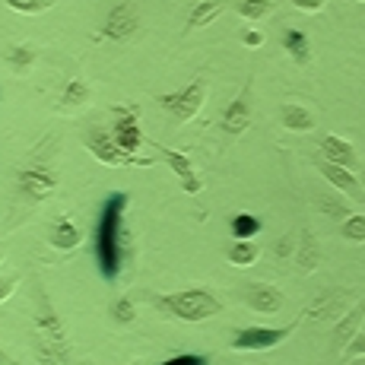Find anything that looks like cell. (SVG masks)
Listing matches in <instances>:
<instances>
[{"label": "cell", "mask_w": 365, "mask_h": 365, "mask_svg": "<svg viewBox=\"0 0 365 365\" xmlns=\"http://www.w3.org/2000/svg\"><path fill=\"white\" fill-rule=\"evenodd\" d=\"M16 185L26 197L38 203V200H48L54 191H58V175H54L48 165H26V168H19Z\"/></svg>", "instance_id": "cell-7"}, {"label": "cell", "mask_w": 365, "mask_h": 365, "mask_svg": "<svg viewBox=\"0 0 365 365\" xmlns=\"http://www.w3.org/2000/svg\"><path fill=\"white\" fill-rule=\"evenodd\" d=\"M229 229H232V238H238V242H251V238L261 232V220L255 213H238L232 216Z\"/></svg>", "instance_id": "cell-23"}, {"label": "cell", "mask_w": 365, "mask_h": 365, "mask_svg": "<svg viewBox=\"0 0 365 365\" xmlns=\"http://www.w3.org/2000/svg\"><path fill=\"white\" fill-rule=\"evenodd\" d=\"M222 10H226V0H200V4L191 10V16H187V32L210 26Z\"/></svg>", "instance_id": "cell-20"}, {"label": "cell", "mask_w": 365, "mask_h": 365, "mask_svg": "<svg viewBox=\"0 0 365 365\" xmlns=\"http://www.w3.org/2000/svg\"><path fill=\"white\" fill-rule=\"evenodd\" d=\"M140 29V13L137 6L130 4V0H121V4H115L108 10V16H105V26H102V35L111 41H128L130 35H137Z\"/></svg>", "instance_id": "cell-8"}, {"label": "cell", "mask_w": 365, "mask_h": 365, "mask_svg": "<svg viewBox=\"0 0 365 365\" xmlns=\"http://www.w3.org/2000/svg\"><path fill=\"white\" fill-rule=\"evenodd\" d=\"M159 156H163V159H165V165L172 168L175 175H178L181 191H185V194H200V191H203V181H200L197 168H194V163L185 156V153L168 150V146H159Z\"/></svg>", "instance_id": "cell-10"}, {"label": "cell", "mask_w": 365, "mask_h": 365, "mask_svg": "<svg viewBox=\"0 0 365 365\" xmlns=\"http://www.w3.org/2000/svg\"><path fill=\"white\" fill-rule=\"evenodd\" d=\"M273 13V0H242L238 4V16H245V19H264V16H270Z\"/></svg>", "instance_id": "cell-27"}, {"label": "cell", "mask_w": 365, "mask_h": 365, "mask_svg": "<svg viewBox=\"0 0 365 365\" xmlns=\"http://www.w3.org/2000/svg\"><path fill=\"white\" fill-rule=\"evenodd\" d=\"M89 102V83L86 80H70L64 96H61V108H80Z\"/></svg>", "instance_id": "cell-25"}, {"label": "cell", "mask_w": 365, "mask_h": 365, "mask_svg": "<svg viewBox=\"0 0 365 365\" xmlns=\"http://www.w3.org/2000/svg\"><path fill=\"white\" fill-rule=\"evenodd\" d=\"M251 128V105H248V93H242L238 99L229 102V108L222 111V130L238 137Z\"/></svg>", "instance_id": "cell-14"}, {"label": "cell", "mask_w": 365, "mask_h": 365, "mask_svg": "<svg viewBox=\"0 0 365 365\" xmlns=\"http://www.w3.org/2000/svg\"><path fill=\"white\" fill-rule=\"evenodd\" d=\"M0 261H4V255H0Z\"/></svg>", "instance_id": "cell-40"}, {"label": "cell", "mask_w": 365, "mask_h": 365, "mask_svg": "<svg viewBox=\"0 0 365 365\" xmlns=\"http://www.w3.org/2000/svg\"><path fill=\"white\" fill-rule=\"evenodd\" d=\"M318 203H321V207H324V213H327V216H334V220H346V216H349V207H346V203H343V200L321 197Z\"/></svg>", "instance_id": "cell-32"}, {"label": "cell", "mask_w": 365, "mask_h": 365, "mask_svg": "<svg viewBox=\"0 0 365 365\" xmlns=\"http://www.w3.org/2000/svg\"><path fill=\"white\" fill-rule=\"evenodd\" d=\"M362 185H365V178H362Z\"/></svg>", "instance_id": "cell-42"}, {"label": "cell", "mask_w": 365, "mask_h": 365, "mask_svg": "<svg viewBox=\"0 0 365 365\" xmlns=\"http://www.w3.org/2000/svg\"><path fill=\"white\" fill-rule=\"evenodd\" d=\"M4 4L16 13H41L48 6V0H4Z\"/></svg>", "instance_id": "cell-31"}, {"label": "cell", "mask_w": 365, "mask_h": 365, "mask_svg": "<svg viewBox=\"0 0 365 365\" xmlns=\"http://www.w3.org/2000/svg\"><path fill=\"white\" fill-rule=\"evenodd\" d=\"M111 318L118 321V324H133L137 321V305H133V299H128V296H121L111 305Z\"/></svg>", "instance_id": "cell-29"}, {"label": "cell", "mask_w": 365, "mask_h": 365, "mask_svg": "<svg viewBox=\"0 0 365 365\" xmlns=\"http://www.w3.org/2000/svg\"><path fill=\"white\" fill-rule=\"evenodd\" d=\"M245 305L257 314H279L286 305V296L270 283H248V289H245Z\"/></svg>", "instance_id": "cell-9"}, {"label": "cell", "mask_w": 365, "mask_h": 365, "mask_svg": "<svg viewBox=\"0 0 365 365\" xmlns=\"http://www.w3.org/2000/svg\"><path fill=\"white\" fill-rule=\"evenodd\" d=\"M359 4H365V0H359Z\"/></svg>", "instance_id": "cell-41"}, {"label": "cell", "mask_w": 365, "mask_h": 365, "mask_svg": "<svg viewBox=\"0 0 365 365\" xmlns=\"http://www.w3.org/2000/svg\"><path fill=\"white\" fill-rule=\"evenodd\" d=\"M362 321H365V302H359V305H353L346 314H343L340 321H336V327H334L336 343H340V346H346V343L362 331Z\"/></svg>", "instance_id": "cell-17"}, {"label": "cell", "mask_w": 365, "mask_h": 365, "mask_svg": "<svg viewBox=\"0 0 365 365\" xmlns=\"http://www.w3.org/2000/svg\"><path fill=\"white\" fill-rule=\"evenodd\" d=\"M340 308H343V296H340V292H327V296H321L318 302H314V305L305 308V318L324 321V318H334Z\"/></svg>", "instance_id": "cell-22"}, {"label": "cell", "mask_w": 365, "mask_h": 365, "mask_svg": "<svg viewBox=\"0 0 365 365\" xmlns=\"http://www.w3.org/2000/svg\"><path fill=\"white\" fill-rule=\"evenodd\" d=\"M283 128L292 133H308V130H314V115L305 105L289 102V105H283Z\"/></svg>", "instance_id": "cell-19"}, {"label": "cell", "mask_w": 365, "mask_h": 365, "mask_svg": "<svg viewBox=\"0 0 365 365\" xmlns=\"http://www.w3.org/2000/svg\"><path fill=\"white\" fill-rule=\"evenodd\" d=\"M35 359H38L41 365H70L67 340H54V336L38 334L35 336Z\"/></svg>", "instance_id": "cell-15"}, {"label": "cell", "mask_w": 365, "mask_h": 365, "mask_svg": "<svg viewBox=\"0 0 365 365\" xmlns=\"http://www.w3.org/2000/svg\"><path fill=\"white\" fill-rule=\"evenodd\" d=\"M159 102H163V108H168V115L178 124H187L200 115L203 102H207V86H203V80H194L185 89H178V93L159 96Z\"/></svg>", "instance_id": "cell-4"}, {"label": "cell", "mask_w": 365, "mask_h": 365, "mask_svg": "<svg viewBox=\"0 0 365 365\" xmlns=\"http://www.w3.org/2000/svg\"><path fill=\"white\" fill-rule=\"evenodd\" d=\"M242 41H245L248 48H261V45H264V32H257V29H245Z\"/></svg>", "instance_id": "cell-37"}, {"label": "cell", "mask_w": 365, "mask_h": 365, "mask_svg": "<svg viewBox=\"0 0 365 365\" xmlns=\"http://www.w3.org/2000/svg\"><path fill=\"white\" fill-rule=\"evenodd\" d=\"M226 257H229V264H232V267H251L257 261V245L255 242H238V238H235V242L229 245V255Z\"/></svg>", "instance_id": "cell-24"}, {"label": "cell", "mask_w": 365, "mask_h": 365, "mask_svg": "<svg viewBox=\"0 0 365 365\" xmlns=\"http://www.w3.org/2000/svg\"><path fill=\"white\" fill-rule=\"evenodd\" d=\"M210 359L207 356H200V353H178V356H172V359H165V362H159V365H207Z\"/></svg>", "instance_id": "cell-33"}, {"label": "cell", "mask_w": 365, "mask_h": 365, "mask_svg": "<svg viewBox=\"0 0 365 365\" xmlns=\"http://www.w3.org/2000/svg\"><path fill=\"white\" fill-rule=\"evenodd\" d=\"M283 48L289 51V58L296 61V64H308V61H312V45H308V35L302 29H286Z\"/></svg>", "instance_id": "cell-21"}, {"label": "cell", "mask_w": 365, "mask_h": 365, "mask_svg": "<svg viewBox=\"0 0 365 365\" xmlns=\"http://www.w3.org/2000/svg\"><path fill=\"white\" fill-rule=\"evenodd\" d=\"M111 133H115V140L121 143V150H128L137 156L140 143H143L137 105H115V108H111Z\"/></svg>", "instance_id": "cell-6"}, {"label": "cell", "mask_w": 365, "mask_h": 365, "mask_svg": "<svg viewBox=\"0 0 365 365\" xmlns=\"http://www.w3.org/2000/svg\"><path fill=\"white\" fill-rule=\"evenodd\" d=\"M35 331L45 334V336H54V340H67L64 324H61L58 312H54L48 292L41 289V283H35Z\"/></svg>", "instance_id": "cell-11"}, {"label": "cell", "mask_w": 365, "mask_h": 365, "mask_svg": "<svg viewBox=\"0 0 365 365\" xmlns=\"http://www.w3.org/2000/svg\"><path fill=\"white\" fill-rule=\"evenodd\" d=\"M156 305L168 312L172 318L187 321V324H200V321H210L222 312V302L207 289H181V292H168V296L156 299Z\"/></svg>", "instance_id": "cell-2"}, {"label": "cell", "mask_w": 365, "mask_h": 365, "mask_svg": "<svg viewBox=\"0 0 365 365\" xmlns=\"http://www.w3.org/2000/svg\"><path fill=\"white\" fill-rule=\"evenodd\" d=\"M289 255H296V238L286 232V235H279V242H277V257L279 261H289Z\"/></svg>", "instance_id": "cell-34"}, {"label": "cell", "mask_w": 365, "mask_h": 365, "mask_svg": "<svg viewBox=\"0 0 365 365\" xmlns=\"http://www.w3.org/2000/svg\"><path fill=\"white\" fill-rule=\"evenodd\" d=\"M349 365H365V359H353V362H349Z\"/></svg>", "instance_id": "cell-39"}, {"label": "cell", "mask_w": 365, "mask_h": 365, "mask_svg": "<svg viewBox=\"0 0 365 365\" xmlns=\"http://www.w3.org/2000/svg\"><path fill=\"white\" fill-rule=\"evenodd\" d=\"M324 4L327 0H292V6H299L302 13H318V10H324Z\"/></svg>", "instance_id": "cell-36"}, {"label": "cell", "mask_w": 365, "mask_h": 365, "mask_svg": "<svg viewBox=\"0 0 365 365\" xmlns=\"http://www.w3.org/2000/svg\"><path fill=\"white\" fill-rule=\"evenodd\" d=\"M16 286H19V277L13 273V277H0V302H6L16 292Z\"/></svg>", "instance_id": "cell-35"}, {"label": "cell", "mask_w": 365, "mask_h": 365, "mask_svg": "<svg viewBox=\"0 0 365 365\" xmlns=\"http://www.w3.org/2000/svg\"><path fill=\"white\" fill-rule=\"evenodd\" d=\"M48 242H51V248H58L61 255H64V251L80 248V245H83V235H80V229H76L73 220L61 216V220L51 226V235H48Z\"/></svg>", "instance_id": "cell-16"}, {"label": "cell", "mask_w": 365, "mask_h": 365, "mask_svg": "<svg viewBox=\"0 0 365 365\" xmlns=\"http://www.w3.org/2000/svg\"><path fill=\"white\" fill-rule=\"evenodd\" d=\"M321 153H324L327 163L343 165V168H356V163H359L356 146L349 143V140H343L340 133H324V137H321Z\"/></svg>", "instance_id": "cell-13"}, {"label": "cell", "mask_w": 365, "mask_h": 365, "mask_svg": "<svg viewBox=\"0 0 365 365\" xmlns=\"http://www.w3.org/2000/svg\"><path fill=\"white\" fill-rule=\"evenodd\" d=\"M318 172L324 175V181L334 187V191H340V194H346V197H353V200H359L362 197V187H359V181H356V175H353V168H343V165H334V163H321L318 165Z\"/></svg>", "instance_id": "cell-12"}, {"label": "cell", "mask_w": 365, "mask_h": 365, "mask_svg": "<svg viewBox=\"0 0 365 365\" xmlns=\"http://www.w3.org/2000/svg\"><path fill=\"white\" fill-rule=\"evenodd\" d=\"M86 146L93 150V156L105 165H153V159H137L133 153L121 150V143L115 140V133L105 128H93L86 133Z\"/></svg>", "instance_id": "cell-5"}, {"label": "cell", "mask_w": 365, "mask_h": 365, "mask_svg": "<svg viewBox=\"0 0 365 365\" xmlns=\"http://www.w3.org/2000/svg\"><path fill=\"white\" fill-rule=\"evenodd\" d=\"M0 365H19L16 359H13V356L10 353H6V349L4 346H0Z\"/></svg>", "instance_id": "cell-38"}, {"label": "cell", "mask_w": 365, "mask_h": 365, "mask_svg": "<svg viewBox=\"0 0 365 365\" xmlns=\"http://www.w3.org/2000/svg\"><path fill=\"white\" fill-rule=\"evenodd\" d=\"M124 213H128V194L111 191L102 200V213L96 222V264H99L102 279H108V283L121 277L124 264L133 255L130 235L124 229Z\"/></svg>", "instance_id": "cell-1"}, {"label": "cell", "mask_w": 365, "mask_h": 365, "mask_svg": "<svg viewBox=\"0 0 365 365\" xmlns=\"http://www.w3.org/2000/svg\"><path fill=\"white\" fill-rule=\"evenodd\" d=\"M340 235L353 245H365V213H356V216H346L340 226Z\"/></svg>", "instance_id": "cell-26"}, {"label": "cell", "mask_w": 365, "mask_h": 365, "mask_svg": "<svg viewBox=\"0 0 365 365\" xmlns=\"http://www.w3.org/2000/svg\"><path fill=\"white\" fill-rule=\"evenodd\" d=\"M6 61H10V67L16 70V73H26V70L35 64V48H29V45H16V48H10Z\"/></svg>", "instance_id": "cell-28"}, {"label": "cell", "mask_w": 365, "mask_h": 365, "mask_svg": "<svg viewBox=\"0 0 365 365\" xmlns=\"http://www.w3.org/2000/svg\"><path fill=\"white\" fill-rule=\"evenodd\" d=\"M292 331H296V324H289V327L251 324V327H242V331H235L232 340H229V346L238 349V353H264V349H273V346H279L283 340H289Z\"/></svg>", "instance_id": "cell-3"}, {"label": "cell", "mask_w": 365, "mask_h": 365, "mask_svg": "<svg viewBox=\"0 0 365 365\" xmlns=\"http://www.w3.org/2000/svg\"><path fill=\"white\" fill-rule=\"evenodd\" d=\"M353 359H365V331H359L343 346V362H353Z\"/></svg>", "instance_id": "cell-30"}, {"label": "cell", "mask_w": 365, "mask_h": 365, "mask_svg": "<svg viewBox=\"0 0 365 365\" xmlns=\"http://www.w3.org/2000/svg\"><path fill=\"white\" fill-rule=\"evenodd\" d=\"M296 261L302 267V273H314V270H318V264H321V248H318V242H314V235L308 232V229H302V232H299Z\"/></svg>", "instance_id": "cell-18"}]
</instances>
